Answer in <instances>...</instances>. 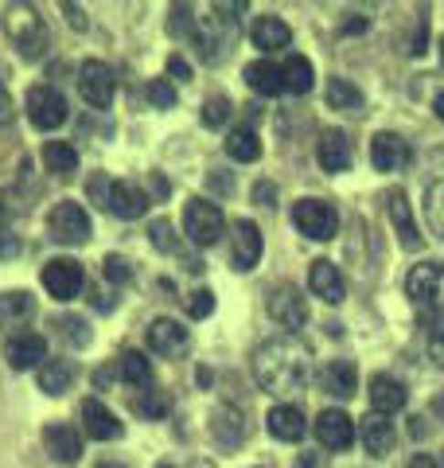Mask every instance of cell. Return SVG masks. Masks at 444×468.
<instances>
[{
    "mask_svg": "<svg viewBox=\"0 0 444 468\" xmlns=\"http://www.w3.org/2000/svg\"><path fill=\"white\" fill-rule=\"evenodd\" d=\"M370 406H375V414H397V410H402L406 406V399H409V394H406V387L402 383H397V378L394 375H375V378H370Z\"/></svg>",
    "mask_w": 444,
    "mask_h": 468,
    "instance_id": "cell-20",
    "label": "cell"
},
{
    "mask_svg": "<svg viewBox=\"0 0 444 468\" xmlns=\"http://www.w3.org/2000/svg\"><path fill=\"white\" fill-rule=\"evenodd\" d=\"M187 313L196 316V320L211 316V313H215V292H211V289H196V292L187 297Z\"/></svg>",
    "mask_w": 444,
    "mask_h": 468,
    "instance_id": "cell-41",
    "label": "cell"
},
{
    "mask_svg": "<svg viewBox=\"0 0 444 468\" xmlns=\"http://www.w3.org/2000/svg\"><path fill=\"white\" fill-rule=\"evenodd\" d=\"M79 94H82V101H90L94 110L113 106V94H117L113 67H106L101 58H90V63H82V70H79Z\"/></svg>",
    "mask_w": 444,
    "mask_h": 468,
    "instance_id": "cell-7",
    "label": "cell"
},
{
    "mask_svg": "<svg viewBox=\"0 0 444 468\" xmlns=\"http://www.w3.org/2000/svg\"><path fill=\"white\" fill-rule=\"evenodd\" d=\"M409 141H402L397 133H378L370 141V165L378 172H402L409 165Z\"/></svg>",
    "mask_w": 444,
    "mask_h": 468,
    "instance_id": "cell-14",
    "label": "cell"
},
{
    "mask_svg": "<svg viewBox=\"0 0 444 468\" xmlns=\"http://www.w3.org/2000/svg\"><path fill=\"white\" fill-rule=\"evenodd\" d=\"M137 410H141L144 418H168V410H172L168 390H144L141 399H137Z\"/></svg>",
    "mask_w": 444,
    "mask_h": 468,
    "instance_id": "cell-37",
    "label": "cell"
},
{
    "mask_svg": "<svg viewBox=\"0 0 444 468\" xmlns=\"http://www.w3.org/2000/svg\"><path fill=\"white\" fill-rule=\"evenodd\" d=\"M409 468H440V464H437L433 457H428V452H418V457L409 461Z\"/></svg>",
    "mask_w": 444,
    "mask_h": 468,
    "instance_id": "cell-51",
    "label": "cell"
},
{
    "mask_svg": "<svg viewBox=\"0 0 444 468\" xmlns=\"http://www.w3.org/2000/svg\"><path fill=\"white\" fill-rule=\"evenodd\" d=\"M211 433L218 437V445H238L242 437H246V426H242V418L234 414V410H218L215 421H211Z\"/></svg>",
    "mask_w": 444,
    "mask_h": 468,
    "instance_id": "cell-34",
    "label": "cell"
},
{
    "mask_svg": "<svg viewBox=\"0 0 444 468\" xmlns=\"http://www.w3.org/2000/svg\"><path fill=\"white\" fill-rule=\"evenodd\" d=\"M249 39H254V48H261L265 55H273V51H285L292 43V27L280 16H258L254 27H249Z\"/></svg>",
    "mask_w": 444,
    "mask_h": 468,
    "instance_id": "cell-19",
    "label": "cell"
},
{
    "mask_svg": "<svg viewBox=\"0 0 444 468\" xmlns=\"http://www.w3.org/2000/svg\"><path fill=\"white\" fill-rule=\"evenodd\" d=\"M148 207V196H144V187L137 184H125V180H117L113 184V196H110V211L117 218H141Z\"/></svg>",
    "mask_w": 444,
    "mask_h": 468,
    "instance_id": "cell-24",
    "label": "cell"
},
{
    "mask_svg": "<svg viewBox=\"0 0 444 468\" xmlns=\"http://www.w3.org/2000/svg\"><path fill=\"white\" fill-rule=\"evenodd\" d=\"M316 437H320V445L323 449H351L354 441V421L344 414V410H323V414L316 418Z\"/></svg>",
    "mask_w": 444,
    "mask_h": 468,
    "instance_id": "cell-15",
    "label": "cell"
},
{
    "mask_svg": "<svg viewBox=\"0 0 444 468\" xmlns=\"http://www.w3.org/2000/svg\"><path fill=\"white\" fill-rule=\"evenodd\" d=\"M67 8V16H70V27H86V12L82 8H74V5H63Z\"/></svg>",
    "mask_w": 444,
    "mask_h": 468,
    "instance_id": "cell-50",
    "label": "cell"
},
{
    "mask_svg": "<svg viewBox=\"0 0 444 468\" xmlns=\"http://www.w3.org/2000/svg\"><path fill=\"white\" fill-rule=\"evenodd\" d=\"M117 375H122V383H129V387H144L153 367H148L144 351H125V356L117 359Z\"/></svg>",
    "mask_w": 444,
    "mask_h": 468,
    "instance_id": "cell-35",
    "label": "cell"
},
{
    "mask_svg": "<svg viewBox=\"0 0 444 468\" xmlns=\"http://www.w3.org/2000/svg\"><path fill=\"white\" fill-rule=\"evenodd\" d=\"M43 168H48L51 176H58V180H67V176L79 168V153H74V144L48 141V144H43Z\"/></svg>",
    "mask_w": 444,
    "mask_h": 468,
    "instance_id": "cell-29",
    "label": "cell"
},
{
    "mask_svg": "<svg viewBox=\"0 0 444 468\" xmlns=\"http://www.w3.org/2000/svg\"><path fill=\"white\" fill-rule=\"evenodd\" d=\"M82 430L98 437V441H117L125 430H122V421H117V414L106 406V402H98V399H86L82 402Z\"/></svg>",
    "mask_w": 444,
    "mask_h": 468,
    "instance_id": "cell-16",
    "label": "cell"
},
{
    "mask_svg": "<svg viewBox=\"0 0 444 468\" xmlns=\"http://www.w3.org/2000/svg\"><path fill=\"white\" fill-rule=\"evenodd\" d=\"M98 468H129V464H122V461H101Z\"/></svg>",
    "mask_w": 444,
    "mask_h": 468,
    "instance_id": "cell-54",
    "label": "cell"
},
{
    "mask_svg": "<svg viewBox=\"0 0 444 468\" xmlns=\"http://www.w3.org/2000/svg\"><path fill=\"white\" fill-rule=\"evenodd\" d=\"M308 285H312L316 297H320V301H328V304H344V297H347V282H344V273H339V266H332L328 258L312 261Z\"/></svg>",
    "mask_w": 444,
    "mask_h": 468,
    "instance_id": "cell-17",
    "label": "cell"
},
{
    "mask_svg": "<svg viewBox=\"0 0 444 468\" xmlns=\"http://www.w3.org/2000/svg\"><path fill=\"white\" fill-rule=\"evenodd\" d=\"M254 196H258V203H265V207H273L277 187H273V184H258V187H254Z\"/></svg>",
    "mask_w": 444,
    "mask_h": 468,
    "instance_id": "cell-49",
    "label": "cell"
},
{
    "mask_svg": "<svg viewBox=\"0 0 444 468\" xmlns=\"http://www.w3.org/2000/svg\"><path fill=\"white\" fill-rule=\"evenodd\" d=\"M280 79H285V90L289 94H308L312 90V63L304 55H289L280 63Z\"/></svg>",
    "mask_w": 444,
    "mask_h": 468,
    "instance_id": "cell-31",
    "label": "cell"
},
{
    "mask_svg": "<svg viewBox=\"0 0 444 468\" xmlns=\"http://www.w3.org/2000/svg\"><path fill=\"white\" fill-rule=\"evenodd\" d=\"M160 468H175V464H160Z\"/></svg>",
    "mask_w": 444,
    "mask_h": 468,
    "instance_id": "cell-56",
    "label": "cell"
},
{
    "mask_svg": "<svg viewBox=\"0 0 444 468\" xmlns=\"http://www.w3.org/2000/svg\"><path fill=\"white\" fill-rule=\"evenodd\" d=\"M363 445H366V452H375V457H386L394 449V421L386 414H366L363 418Z\"/></svg>",
    "mask_w": 444,
    "mask_h": 468,
    "instance_id": "cell-25",
    "label": "cell"
},
{
    "mask_svg": "<svg viewBox=\"0 0 444 468\" xmlns=\"http://www.w3.org/2000/svg\"><path fill=\"white\" fill-rule=\"evenodd\" d=\"M246 82L254 94H280L285 90V79H280V67L270 63V58H254L246 67Z\"/></svg>",
    "mask_w": 444,
    "mask_h": 468,
    "instance_id": "cell-26",
    "label": "cell"
},
{
    "mask_svg": "<svg viewBox=\"0 0 444 468\" xmlns=\"http://www.w3.org/2000/svg\"><path fill=\"white\" fill-rule=\"evenodd\" d=\"M184 230H187V239L196 246H215L222 239V230H227V218H222V211L215 207L211 199H187Z\"/></svg>",
    "mask_w": 444,
    "mask_h": 468,
    "instance_id": "cell-5",
    "label": "cell"
},
{
    "mask_svg": "<svg viewBox=\"0 0 444 468\" xmlns=\"http://www.w3.org/2000/svg\"><path fill=\"white\" fill-rule=\"evenodd\" d=\"M5 32L12 39V48H16L24 58H39L43 51H48V43H51L48 24H43V16H39L32 5H8V12H5Z\"/></svg>",
    "mask_w": 444,
    "mask_h": 468,
    "instance_id": "cell-2",
    "label": "cell"
},
{
    "mask_svg": "<svg viewBox=\"0 0 444 468\" xmlns=\"http://www.w3.org/2000/svg\"><path fill=\"white\" fill-rule=\"evenodd\" d=\"M58 324H63V335L70 344H90V328H86V320H79V316H67V320H58Z\"/></svg>",
    "mask_w": 444,
    "mask_h": 468,
    "instance_id": "cell-43",
    "label": "cell"
},
{
    "mask_svg": "<svg viewBox=\"0 0 444 468\" xmlns=\"http://www.w3.org/2000/svg\"><path fill=\"white\" fill-rule=\"evenodd\" d=\"M39 277H43V289H48L55 301H74L86 285V273L74 258H51Z\"/></svg>",
    "mask_w": 444,
    "mask_h": 468,
    "instance_id": "cell-8",
    "label": "cell"
},
{
    "mask_svg": "<svg viewBox=\"0 0 444 468\" xmlns=\"http://www.w3.org/2000/svg\"><path fill=\"white\" fill-rule=\"evenodd\" d=\"M106 282H129V261L110 254L106 258Z\"/></svg>",
    "mask_w": 444,
    "mask_h": 468,
    "instance_id": "cell-45",
    "label": "cell"
},
{
    "mask_svg": "<svg viewBox=\"0 0 444 468\" xmlns=\"http://www.w3.org/2000/svg\"><path fill=\"white\" fill-rule=\"evenodd\" d=\"M20 254V239L8 230H0V258H16Z\"/></svg>",
    "mask_w": 444,
    "mask_h": 468,
    "instance_id": "cell-47",
    "label": "cell"
},
{
    "mask_svg": "<svg viewBox=\"0 0 444 468\" xmlns=\"http://www.w3.org/2000/svg\"><path fill=\"white\" fill-rule=\"evenodd\" d=\"M406 292L418 309L440 313L444 309V266L440 261H421V266H413V273L406 277Z\"/></svg>",
    "mask_w": 444,
    "mask_h": 468,
    "instance_id": "cell-4",
    "label": "cell"
},
{
    "mask_svg": "<svg viewBox=\"0 0 444 468\" xmlns=\"http://www.w3.org/2000/svg\"><path fill=\"white\" fill-rule=\"evenodd\" d=\"M227 156H230V160H242V165L258 160V156H261V141H258L254 129H230V137H227Z\"/></svg>",
    "mask_w": 444,
    "mask_h": 468,
    "instance_id": "cell-33",
    "label": "cell"
},
{
    "mask_svg": "<svg viewBox=\"0 0 444 468\" xmlns=\"http://www.w3.org/2000/svg\"><path fill=\"white\" fill-rule=\"evenodd\" d=\"M27 117H32V125L43 129V133H51L67 122V98L55 90V86H32L27 90Z\"/></svg>",
    "mask_w": 444,
    "mask_h": 468,
    "instance_id": "cell-9",
    "label": "cell"
},
{
    "mask_svg": "<svg viewBox=\"0 0 444 468\" xmlns=\"http://www.w3.org/2000/svg\"><path fill=\"white\" fill-rule=\"evenodd\" d=\"M390 218H394L397 234H402V246H406V250H418V246H421V234H418V223H413L409 203H406L402 192H394V196H390Z\"/></svg>",
    "mask_w": 444,
    "mask_h": 468,
    "instance_id": "cell-30",
    "label": "cell"
},
{
    "mask_svg": "<svg viewBox=\"0 0 444 468\" xmlns=\"http://www.w3.org/2000/svg\"><path fill=\"white\" fill-rule=\"evenodd\" d=\"M265 421H270V433L277 437V441H301L304 430H308V421H304L301 410H296V406H285V402L273 406Z\"/></svg>",
    "mask_w": 444,
    "mask_h": 468,
    "instance_id": "cell-23",
    "label": "cell"
},
{
    "mask_svg": "<svg viewBox=\"0 0 444 468\" xmlns=\"http://www.w3.org/2000/svg\"><path fill=\"white\" fill-rule=\"evenodd\" d=\"M168 75H172V79H180V82L191 79V67H187V58H184V55H172V58H168Z\"/></svg>",
    "mask_w": 444,
    "mask_h": 468,
    "instance_id": "cell-46",
    "label": "cell"
},
{
    "mask_svg": "<svg viewBox=\"0 0 444 468\" xmlns=\"http://www.w3.org/2000/svg\"><path fill=\"white\" fill-rule=\"evenodd\" d=\"M144 98L153 101L156 110H172V106H175V86H172L168 79H153V82L144 86Z\"/></svg>",
    "mask_w": 444,
    "mask_h": 468,
    "instance_id": "cell-38",
    "label": "cell"
},
{
    "mask_svg": "<svg viewBox=\"0 0 444 468\" xmlns=\"http://www.w3.org/2000/svg\"><path fill=\"white\" fill-rule=\"evenodd\" d=\"M433 110H437V117H440V122H444V90L437 94V101H433Z\"/></svg>",
    "mask_w": 444,
    "mask_h": 468,
    "instance_id": "cell-53",
    "label": "cell"
},
{
    "mask_svg": "<svg viewBox=\"0 0 444 468\" xmlns=\"http://www.w3.org/2000/svg\"><path fill=\"white\" fill-rule=\"evenodd\" d=\"M48 234L63 246H82V242H90L94 223H90V215H86L82 203L63 199V203H55L51 215H48Z\"/></svg>",
    "mask_w": 444,
    "mask_h": 468,
    "instance_id": "cell-3",
    "label": "cell"
},
{
    "mask_svg": "<svg viewBox=\"0 0 444 468\" xmlns=\"http://www.w3.org/2000/svg\"><path fill=\"white\" fill-rule=\"evenodd\" d=\"M254 378H258L261 390L277 394V399L301 390L304 378H308V347L301 344V335L280 332V335H270L265 344H258Z\"/></svg>",
    "mask_w": 444,
    "mask_h": 468,
    "instance_id": "cell-1",
    "label": "cell"
},
{
    "mask_svg": "<svg viewBox=\"0 0 444 468\" xmlns=\"http://www.w3.org/2000/svg\"><path fill=\"white\" fill-rule=\"evenodd\" d=\"M227 117H230V101L222 98V94H215V98L203 101V125L218 129V125H227Z\"/></svg>",
    "mask_w": 444,
    "mask_h": 468,
    "instance_id": "cell-39",
    "label": "cell"
},
{
    "mask_svg": "<svg viewBox=\"0 0 444 468\" xmlns=\"http://www.w3.org/2000/svg\"><path fill=\"white\" fill-rule=\"evenodd\" d=\"M428 356L437 359V367H444V320L428 328Z\"/></svg>",
    "mask_w": 444,
    "mask_h": 468,
    "instance_id": "cell-44",
    "label": "cell"
},
{
    "mask_svg": "<svg viewBox=\"0 0 444 468\" xmlns=\"http://www.w3.org/2000/svg\"><path fill=\"white\" fill-rule=\"evenodd\" d=\"M323 387H328V394H335V399H351V394L359 390V371H354V363H347V359L328 363Z\"/></svg>",
    "mask_w": 444,
    "mask_h": 468,
    "instance_id": "cell-28",
    "label": "cell"
},
{
    "mask_svg": "<svg viewBox=\"0 0 444 468\" xmlns=\"http://www.w3.org/2000/svg\"><path fill=\"white\" fill-rule=\"evenodd\" d=\"M425 215H428V223H433V230L444 239V176L428 184V192H425Z\"/></svg>",
    "mask_w": 444,
    "mask_h": 468,
    "instance_id": "cell-36",
    "label": "cell"
},
{
    "mask_svg": "<svg viewBox=\"0 0 444 468\" xmlns=\"http://www.w3.org/2000/svg\"><path fill=\"white\" fill-rule=\"evenodd\" d=\"M328 106L332 110H344V113H359L363 110V90L347 79H332L328 82Z\"/></svg>",
    "mask_w": 444,
    "mask_h": 468,
    "instance_id": "cell-32",
    "label": "cell"
},
{
    "mask_svg": "<svg viewBox=\"0 0 444 468\" xmlns=\"http://www.w3.org/2000/svg\"><path fill=\"white\" fill-rule=\"evenodd\" d=\"M36 313V301L27 297L24 289H12V292H0V328L5 332H24V324L32 320Z\"/></svg>",
    "mask_w": 444,
    "mask_h": 468,
    "instance_id": "cell-21",
    "label": "cell"
},
{
    "mask_svg": "<svg viewBox=\"0 0 444 468\" xmlns=\"http://www.w3.org/2000/svg\"><path fill=\"white\" fill-rule=\"evenodd\" d=\"M234 270H242V273H249L261 261V230H258V223L254 218H242L238 227H234Z\"/></svg>",
    "mask_w": 444,
    "mask_h": 468,
    "instance_id": "cell-18",
    "label": "cell"
},
{
    "mask_svg": "<svg viewBox=\"0 0 444 468\" xmlns=\"http://www.w3.org/2000/svg\"><path fill=\"white\" fill-rule=\"evenodd\" d=\"M12 113H16V106H12V94L5 90V86H0V125H8Z\"/></svg>",
    "mask_w": 444,
    "mask_h": 468,
    "instance_id": "cell-48",
    "label": "cell"
},
{
    "mask_svg": "<svg viewBox=\"0 0 444 468\" xmlns=\"http://www.w3.org/2000/svg\"><path fill=\"white\" fill-rule=\"evenodd\" d=\"M270 316L277 320L280 328H301L308 320V304L301 297V289L296 285H277L270 292Z\"/></svg>",
    "mask_w": 444,
    "mask_h": 468,
    "instance_id": "cell-11",
    "label": "cell"
},
{
    "mask_svg": "<svg viewBox=\"0 0 444 468\" xmlns=\"http://www.w3.org/2000/svg\"><path fill=\"white\" fill-rule=\"evenodd\" d=\"M0 218H5V203H0Z\"/></svg>",
    "mask_w": 444,
    "mask_h": 468,
    "instance_id": "cell-55",
    "label": "cell"
},
{
    "mask_svg": "<svg viewBox=\"0 0 444 468\" xmlns=\"http://www.w3.org/2000/svg\"><path fill=\"white\" fill-rule=\"evenodd\" d=\"M148 230H153V246H156V250H164V254L175 250V239H172V223H168V218H153V227H148Z\"/></svg>",
    "mask_w": 444,
    "mask_h": 468,
    "instance_id": "cell-42",
    "label": "cell"
},
{
    "mask_svg": "<svg viewBox=\"0 0 444 468\" xmlns=\"http://www.w3.org/2000/svg\"><path fill=\"white\" fill-rule=\"evenodd\" d=\"M433 414L444 421V394H437V399H433Z\"/></svg>",
    "mask_w": 444,
    "mask_h": 468,
    "instance_id": "cell-52",
    "label": "cell"
},
{
    "mask_svg": "<svg viewBox=\"0 0 444 468\" xmlns=\"http://www.w3.org/2000/svg\"><path fill=\"white\" fill-rule=\"evenodd\" d=\"M316 160L323 172H347L351 168V137L344 129H332V133L320 137V149H316Z\"/></svg>",
    "mask_w": 444,
    "mask_h": 468,
    "instance_id": "cell-22",
    "label": "cell"
},
{
    "mask_svg": "<svg viewBox=\"0 0 444 468\" xmlns=\"http://www.w3.org/2000/svg\"><path fill=\"white\" fill-rule=\"evenodd\" d=\"M113 184H117V180H110L106 172H94V176H90V184H86V192H90V199L98 203V207H106V211H110V196H113Z\"/></svg>",
    "mask_w": 444,
    "mask_h": 468,
    "instance_id": "cell-40",
    "label": "cell"
},
{
    "mask_svg": "<svg viewBox=\"0 0 444 468\" xmlns=\"http://www.w3.org/2000/svg\"><path fill=\"white\" fill-rule=\"evenodd\" d=\"M187 344H191L187 328L175 324V320H168V316H160V320L148 324V347H153L156 356L175 359V356H184V351H187Z\"/></svg>",
    "mask_w": 444,
    "mask_h": 468,
    "instance_id": "cell-12",
    "label": "cell"
},
{
    "mask_svg": "<svg viewBox=\"0 0 444 468\" xmlns=\"http://www.w3.org/2000/svg\"><path fill=\"white\" fill-rule=\"evenodd\" d=\"M74 375H79V371H74L70 359H48V363L39 367V390H43V394H55V399H58V394L70 390Z\"/></svg>",
    "mask_w": 444,
    "mask_h": 468,
    "instance_id": "cell-27",
    "label": "cell"
},
{
    "mask_svg": "<svg viewBox=\"0 0 444 468\" xmlns=\"http://www.w3.org/2000/svg\"><path fill=\"white\" fill-rule=\"evenodd\" d=\"M5 359H8V367H12V371L43 367V363H48V340H43L39 332H16V335H8Z\"/></svg>",
    "mask_w": 444,
    "mask_h": 468,
    "instance_id": "cell-10",
    "label": "cell"
},
{
    "mask_svg": "<svg viewBox=\"0 0 444 468\" xmlns=\"http://www.w3.org/2000/svg\"><path fill=\"white\" fill-rule=\"evenodd\" d=\"M43 445H48V452L58 464H74L82 457V433L74 430L70 421H51V426L43 430Z\"/></svg>",
    "mask_w": 444,
    "mask_h": 468,
    "instance_id": "cell-13",
    "label": "cell"
},
{
    "mask_svg": "<svg viewBox=\"0 0 444 468\" xmlns=\"http://www.w3.org/2000/svg\"><path fill=\"white\" fill-rule=\"evenodd\" d=\"M292 223H296V230H301L304 239L328 242V239H335V230H339V215H335L332 203H323V199H301L292 207Z\"/></svg>",
    "mask_w": 444,
    "mask_h": 468,
    "instance_id": "cell-6",
    "label": "cell"
}]
</instances>
